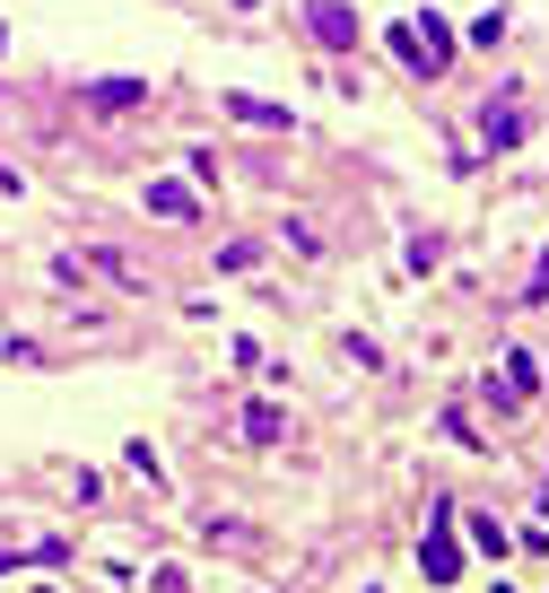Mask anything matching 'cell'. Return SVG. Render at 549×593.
Listing matches in <instances>:
<instances>
[{"label":"cell","mask_w":549,"mask_h":593,"mask_svg":"<svg viewBox=\"0 0 549 593\" xmlns=\"http://www.w3.org/2000/svg\"><path fill=\"white\" fill-rule=\"evenodd\" d=\"M140 97H149V79H106V88H88L97 114H122V106H140Z\"/></svg>","instance_id":"1"},{"label":"cell","mask_w":549,"mask_h":593,"mask_svg":"<svg viewBox=\"0 0 549 593\" xmlns=\"http://www.w3.org/2000/svg\"><path fill=\"white\" fill-rule=\"evenodd\" d=\"M315 35H323V44H358V18H349L340 0H315Z\"/></svg>","instance_id":"2"},{"label":"cell","mask_w":549,"mask_h":593,"mask_svg":"<svg viewBox=\"0 0 549 593\" xmlns=\"http://www.w3.org/2000/svg\"><path fill=\"white\" fill-rule=\"evenodd\" d=\"M419 568H428L437 585H453V576H462V550H453V532H437V541H428V559H419Z\"/></svg>","instance_id":"3"},{"label":"cell","mask_w":549,"mask_h":593,"mask_svg":"<svg viewBox=\"0 0 549 593\" xmlns=\"http://www.w3.org/2000/svg\"><path fill=\"white\" fill-rule=\"evenodd\" d=\"M149 210H157V219H193V193H184V184H149Z\"/></svg>","instance_id":"4"},{"label":"cell","mask_w":549,"mask_h":593,"mask_svg":"<svg viewBox=\"0 0 549 593\" xmlns=\"http://www.w3.org/2000/svg\"><path fill=\"white\" fill-rule=\"evenodd\" d=\"M227 114H235V122H271V131H288V114H279V106H253V97H227Z\"/></svg>","instance_id":"5"}]
</instances>
